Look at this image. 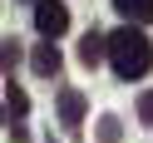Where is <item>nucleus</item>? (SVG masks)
<instances>
[{
	"instance_id": "obj_1",
	"label": "nucleus",
	"mask_w": 153,
	"mask_h": 143,
	"mask_svg": "<svg viewBox=\"0 0 153 143\" xmlns=\"http://www.w3.org/2000/svg\"><path fill=\"white\" fill-rule=\"evenodd\" d=\"M109 64L119 79H143L153 64V44L143 35V25H123V30L109 35Z\"/></svg>"
},
{
	"instance_id": "obj_2",
	"label": "nucleus",
	"mask_w": 153,
	"mask_h": 143,
	"mask_svg": "<svg viewBox=\"0 0 153 143\" xmlns=\"http://www.w3.org/2000/svg\"><path fill=\"white\" fill-rule=\"evenodd\" d=\"M35 30H40L45 40H59V35L69 30V5H64V0H35Z\"/></svg>"
},
{
	"instance_id": "obj_3",
	"label": "nucleus",
	"mask_w": 153,
	"mask_h": 143,
	"mask_svg": "<svg viewBox=\"0 0 153 143\" xmlns=\"http://www.w3.org/2000/svg\"><path fill=\"white\" fill-rule=\"evenodd\" d=\"M30 64H35V74H40V79H54L64 59H59V50H54V40H45V44H35V59H30Z\"/></svg>"
},
{
	"instance_id": "obj_4",
	"label": "nucleus",
	"mask_w": 153,
	"mask_h": 143,
	"mask_svg": "<svg viewBox=\"0 0 153 143\" xmlns=\"http://www.w3.org/2000/svg\"><path fill=\"white\" fill-rule=\"evenodd\" d=\"M114 10H119L128 25H148L153 20V0H114Z\"/></svg>"
},
{
	"instance_id": "obj_5",
	"label": "nucleus",
	"mask_w": 153,
	"mask_h": 143,
	"mask_svg": "<svg viewBox=\"0 0 153 143\" xmlns=\"http://www.w3.org/2000/svg\"><path fill=\"white\" fill-rule=\"evenodd\" d=\"M59 119L69 123V128H79V119H84V94H74V89L59 94Z\"/></svg>"
},
{
	"instance_id": "obj_6",
	"label": "nucleus",
	"mask_w": 153,
	"mask_h": 143,
	"mask_svg": "<svg viewBox=\"0 0 153 143\" xmlns=\"http://www.w3.org/2000/svg\"><path fill=\"white\" fill-rule=\"evenodd\" d=\"M104 54H109V40L89 30V35H84V44H79V59H84V64H89V69H94V64H99Z\"/></svg>"
},
{
	"instance_id": "obj_7",
	"label": "nucleus",
	"mask_w": 153,
	"mask_h": 143,
	"mask_svg": "<svg viewBox=\"0 0 153 143\" xmlns=\"http://www.w3.org/2000/svg\"><path fill=\"white\" fill-rule=\"evenodd\" d=\"M5 109H10V119H20V113L30 109V99H25V89H15V84H10V89H5Z\"/></svg>"
},
{
	"instance_id": "obj_8",
	"label": "nucleus",
	"mask_w": 153,
	"mask_h": 143,
	"mask_svg": "<svg viewBox=\"0 0 153 143\" xmlns=\"http://www.w3.org/2000/svg\"><path fill=\"white\" fill-rule=\"evenodd\" d=\"M138 119H143V123H153V89L138 99Z\"/></svg>"
}]
</instances>
